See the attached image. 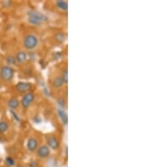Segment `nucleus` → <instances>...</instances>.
<instances>
[{"instance_id": "obj_1", "label": "nucleus", "mask_w": 151, "mask_h": 167, "mask_svg": "<svg viewBox=\"0 0 151 167\" xmlns=\"http://www.w3.org/2000/svg\"><path fill=\"white\" fill-rule=\"evenodd\" d=\"M47 20H48V17L39 11L32 9L28 12V22L33 25H40V24Z\"/></svg>"}, {"instance_id": "obj_4", "label": "nucleus", "mask_w": 151, "mask_h": 167, "mask_svg": "<svg viewBox=\"0 0 151 167\" xmlns=\"http://www.w3.org/2000/svg\"><path fill=\"white\" fill-rule=\"evenodd\" d=\"M35 98H36V95H34L33 93H26L25 95H24L22 100H21V104H22L24 109L28 108L32 104V102L34 101Z\"/></svg>"}, {"instance_id": "obj_23", "label": "nucleus", "mask_w": 151, "mask_h": 167, "mask_svg": "<svg viewBox=\"0 0 151 167\" xmlns=\"http://www.w3.org/2000/svg\"><path fill=\"white\" fill-rule=\"evenodd\" d=\"M44 93L45 94L46 96H50V91H48V90H47V88H45V87L44 88Z\"/></svg>"}, {"instance_id": "obj_13", "label": "nucleus", "mask_w": 151, "mask_h": 167, "mask_svg": "<svg viewBox=\"0 0 151 167\" xmlns=\"http://www.w3.org/2000/svg\"><path fill=\"white\" fill-rule=\"evenodd\" d=\"M52 85H53V87H55V88H61V87L63 86L64 83H63L61 77H56L53 79Z\"/></svg>"}, {"instance_id": "obj_21", "label": "nucleus", "mask_w": 151, "mask_h": 167, "mask_svg": "<svg viewBox=\"0 0 151 167\" xmlns=\"http://www.w3.org/2000/svg\"><path fill=\"white\" fill-rule=\"evenodd\" d=\"M61 55H62V53L61 52H56L55 53V55H54V57H55V59H59L61 58Z\"/></svg>"}, {"instance_id": "obj_5", "label": "nucleus", "mask_w": 151, "mask_h": 167, "mask_svg": "<svg viewBox=\"0 0 151 167\" xmlns=\"http://www.w3.org/2000/svg\"><path fill=\"white\" fill-rule=\"evenodd\" d=\"M32 88V85L28 82H19L15 85L16 91L19 93H25L28 92Z\"/></svg>"}, {"instance_id": "obj_3", "label": "nucleus", "mask_w": 151, "mask_h": 167, "mask_svg": "<svg viewBox=\"0 0 151 167\" xmlns=\"http://www.w3.org/2000/svg\"><path fill=\"white\" fill-rule=\"evenodd\" d=\"M13 75H14V70L11 66L5 65V66H3L0 69V77L4 81H11L13 79Z\"/></svg>"}, {"instance_id": "obj_14", "label": "nucleus", "mask_w": 151, "mask_h": 167, "mask_svg": "<svg viewBox=\"0 0 151 167\" xmlns=\"http://www.w3.org/2000/svg\"><path fill=\"white\" fill-rule=\"evenodd\" d=\"M55 40L57 41L58 43H62L66 40V35L64 33H61V32L56 33L55 35Z\"/></svg>"}, {"instance_id": "obj_24", "label": "nucleus", "mask_w": 151, "mask_h": 167, "mask_svg": "<svg viewBox=\"0 0 151 167\" xmlns=\"http://www.w3.org/2000/svg\"><path fill=\"white\" fill-rule=\"evenodd\" d=\"M18 167H24V166H18Z\"/></svg>"}, {"instance_id": "obj_18", "label": "nucleus", "mask_w": 151, "mask_h": 167, "mask_svg": "<svg viewBox=\"0 0 151 167\" xmlns=\"http://www.w3.org/2000/svg\"><path fill=\"white\" fill-rule=\"evenodd\" d=\"M61 78V79H62L64 84H67V82H68V70H67V68H66V69L63 71Z\"/></svg>"}, {"instance_id": "obj_10", "label": "nucleus", "mask_w": 151, "mask_h": 167, "mask_svg": "<svg viewBox=\"0 0 151 167\" xmlns=\"http://www.w3.org/2000/svg\"><path fill=\"white\" fill-rule=\"evenodd\" d=\"M19 100L17 98H12V99L9 100L8 101V106L10 108V110H14V109H17L19 106Z\"/></svg>"}, {"instance_id": "obj_2", "label": "nucleus", "mask_w": 151, "mask_h": 167, "mask_svg": "<svg viewBox=\"0 0 151 167\" xmlns=\"http://www.w3.org/2000/svg\"><path fill=\"white\" fill-rule=\"evenodd\" d=\"M24 46L27 50H33L38 46L39 40L38 37L34 34H28L24 38Z\"/></svg>"}, {"instance_id": "obj_8", "label": "nucleus", "mask_w": 151, "mask_h": 167, "mask_svg": "<svg viewBox=\"0 0 151 167\" xmlns=\"http://www.w3.org/2000/svg\"><path fill=\"white\" fill-rule=\"evenodd\" d=\"M39 147V141L35 138H30L27 141V149L30 152H35Z\"/></svg>"}, {"instance_id": "obj_11", "label": "nucleus", "mask_w": 151, "mask_h": 167, "mask_svg": "<svg viewBox=\"0 0 151 167\" xmlns=\"http://www.w3.org/2000/svg\"><path fill=\"white\" fill-rule=\"evenodd\" d=\"M57 112H58V115H59V117L61 118V120L62 121V122L65 124V125H67V122H68V117H67V113L63 110V109H58L57 110Z\"/></svg>"}, {"instance_id": "obj_12", "label": "nucleus", "mask_w": 151, "mask_h": 167, "mask_svg": "<svg viewBox=\"0 0 151 167\" xmlns=\"http://www.w3.org/2000/svg\"><path fill=\"white\" fill-rule=\"evenodd\" d=\"M56 5L57 6V8L63 11H67L68 9V3L67 1H64V0H57L56 2Z\"/></svg>"}, {"instance_id": "obj_6", "label": "nucleus", "mask_w": 151, "mask_h": 167, "mask_svg": "<svg viewBox=\"0 0 151 167\" xmlns=\"http://www.w3.org/2000/svg\"><path fill=\"white\" fill-rule=\"evenodd\" d=\"M50 154V149L47 145H42L39 149H37V155L41 159H45L49 157Z\"/></svg>"}, {"instance_id": "obj_16", "label": "nucleus", "mask_w": 151, "mask_h": 167, "mask_svg": "<svg viewBox=\"0 0 151 167\" xmlns=\"http://www.w3.org/2000/svg\"><path fill=\"white\" fill-rule=\"evenodd\" d=\"M9 129V124L5 121L0 122V133H4Z\"/></svg>"}, {"instance_id": "obj_9", "label": "nucleus", "mask_w": 151, "mask_h": 167, "mask_svg": "<svg viewBox=\"0 0 151 167\" xmlns=\"http://www.w3.org/2000/svg\"><path fill=\"white\" fill-rule=\"evenodd\" d=\"M27 57H28V55H27V53L25 52L20 51V52H17V54L15 55V59H16L17 63L24 64V63H26Z\"/></svg>"}, {"instance_id": "obj_19", "label": "nucleus", "mask_w": 151, "mask_h": 167, "mask_svg": "<svg viewBox=\"0 0 151 167\" xmlns=\"http://www.w3.org/2000/svg\"><path fill=\"white\" fill-rule=\"evenodd\" d=\"M56 101H57V105L59 106L60 109L64 110V108L66 107V100L63 99L62 97H61V98H58Z\"/></svg>"}, {"instance_id": "obj_22", "label": "nucleus", "mask_w": 151, "mask_h": 167, "mask_svg": "<svg viewBox=\"0 0 151 167\" xmlns=\"http://www.w3.org/2000/svg\"><path fill=\"white\" fill-rule=\"evenodd\" d=\"M29 167H38V163L37 161H31L29 165Z\"/></svg>"}, {"instance_id": "obj_17", "label": "nucleus", "mask_w": 151, "mask_h": 167, "mask_svg": "<svg viewBox=\"0 0 151 167\" xmlns=\"http://www.w3.org/2000/svg\"><path fill=\"white\" fill-rule=\"evenodd\" d=\"M5 163L6 165L9 167L13 166L15 165V160H13V158H12L11 156H8L7 158L5 159Z\"/></svg>"}, {"instance_id": "obj_20", "label": "nucleus", "mask_w": 151, "mask_h": 167, "mask_svg": "<svg viewBox=\"0 0 151 167\" xmlns=\"http://www.w3.org/2000/svg\"><path fill=\"white\" fill-rule=\"evenodd\" d=\"M9 112H10V113H11L12 115H13V119H14L16 122H20V121H21V118H20V117L19 116L18 114H17V112H16L15 111H13V110H10Z\"/></svg>"}, {"instance_id": "obj_7", "label": "nucleus", "mask_w": 151, "mask_h": 167, "mask_svg": "<svg viewBox=\"0 0 151 167\" xmlns=\"http://www.w3.org/2000/svg\"><path fill=\"white\" fill-rule=\"evenodd\" d=\"M46 142H47V145H48V147L50 148V149H57L60 146V143H59V140L55 137V136H47L46 137Z\"/></svg>"}, {"instance_id": "obj_15", "label": "nucleus", "mask_w": 151, "mask_h": 167, "mask_svg": "<svg viewBox=\"0 0 151 167\" xmlns=\"http://www.w3.org/2000/svg\"><path fill=\"white\" fill-rule=\"evenodd\" d=\"M5 61H6V63H8V66H9V65H15L17 63L15 57L13 56V55H8L6 57V58H5Z\"/></svg>"}]
</instances>
